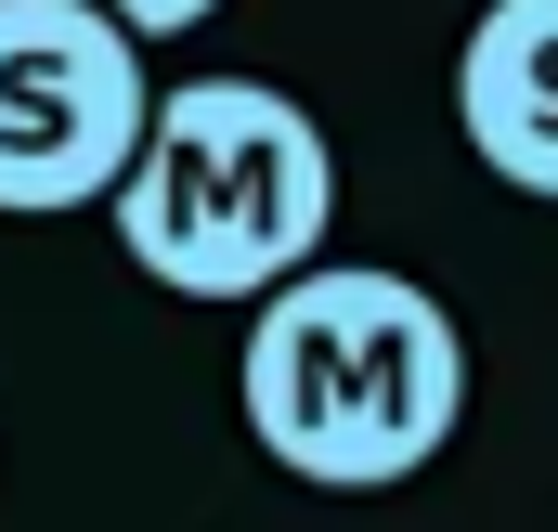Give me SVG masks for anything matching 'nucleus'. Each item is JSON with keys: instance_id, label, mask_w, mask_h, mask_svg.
I'll return each mask as SVG.
<instances>
[{"instance_id": "f257e3e1", "label": "nucleus", "mask_w": 558, "mask_h": 532, "mask_svg": "<svg viewBox=\"0 0 558 532\" xmlns=\"http://www.w3.org/2000/svg\"><path fill=\"white\" fill-rule=\"evenodd\" d=\"M234 402H247V442L286 481L390 494V481L441 468L454 428H468V338L416 273L312 261L247 312Z\"/></svg>"}, {"instance_id": "f03ea898", "label": "nucleus", "mask_w": 558, "mask_h": 532, "mask_svg": "<svg viewBox=\"0 0 558 532\" xmlns=\"http://www.w3.org/2000/svg\"><path fill=\"white\" fill-rule=\"evenodd\" d=\"M105 221L143 286L208 299V312H260L286 273L325 261V221H338L325 118L274 78H182L143 105V143L105 195Z\"/></svg>"}, {"instance_id": "7ed1b4c3", "label": "nucleus", "mask_w": 558, "mask_h": 532, "mask_svg": "<svg viewBox=\"0 0 558 532\" xmlns=\"http://www.w3.org/2000/svg\"><path fill=\"white\" fill-rule=\"evenodd\" d=\"M143 105V39H118L92 0H0V221L105 208Z\"/></svg>"}, {"instance_id": "20e7f679", "label": "nucleus", "mask_w": 558, "mask_h": 532, "mask_svg": "<svg viewBox=\"0 0 558 532\" xmlns=\"http://www.w3.org/2000/svg\"><path fill=\"white\" fill-rule=\"evenodd\" d=\"M454 131L507 195L558 208V0H481L454 39Z\"/></svg>"}, {"instance_id": "39448f33", "label": "nucleus", "mask_w": 558, "mask_h": 532, "mask_svg": "<svg viewBox=\"0 0 558 532\" xmlns=\"http://www.w3.org/2000/svg\"><path fill=\"white\" fill-rule=\"evenodd\" d=\"M92 13H105L118 39H182V26H208L221 0H92Z\"/></svg>"}]
</instances>
